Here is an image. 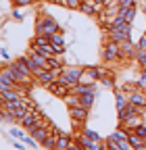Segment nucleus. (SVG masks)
<instances>
[{
    "label": "nucleus",
    "instance_id": "dca6fc26",
    "mask_svg": "<svg viewBox=\"0 0 146 150\" xmlns=\"http://www.w3.org/2000/svg\"><path fill=\"white\" fill-rule=\"evenodd\" d=\"M94 100H96V92H86V94H82V96H79V102H82V106H86V108H92V106H94Z\"/></svg>",
    "mask_w": 146,
    "mask_h": 150
},
{
    "label": "nucleus",
    "instance_id": "f03ea898",
    "mask_svg": "<svg viewBox=\"0 0 146 150\" xmlns=\"http://www.w3.org/2000/svg\"><path fill=\"white\" fill-rule=\"evenodd\" d=\"M82 67H63V71H61V75H59V79L57 81H61V83H65V86H75V83H79V77H82Z\"/></svg>",
    "mask_w": 146,
    "mask_h": 150
},
{
    "label": "nucleus",
    "instance_id": "5701e85b",
    "mask_svg": "<svg viewBox=\"0 0 146 150\" xmlns=\"http://www.w3.org/2000/svg\"><path fill=\"white\" fill-rule=\"evenodd\" d=\"M9 134H11V138L23 140V138L27 136V131H23V129H21V125H19V127H9Z\"/></svg>",
    "mask_w": 146,
    "mask_h": 150
},
{
    "label": "nucleus",
    "instance_id": "a19ab883",
    "mask_svg": "<svg viewBox=\"0 0 146 150\" xmlns=\"http://www.w3.org/2000/svg\"><path fill=\"white\" fill-rule=\"evenodd\" d=\"M0 121H2V108H0Z\"/></svg>",
    "mask_w": 146,
    "mask_h": 150
},
{
    "label": "nucleus",
    "instance_id": "a878e982",
    "mask_svg": "<svg viewBox=\"0 0 146 150\" xmlns=\"http://www.w3.org/2000/svg\"><path fill=\"white\" fill-rule=\"evenodd\" d=\"M63 100H65V104H67V106H79V104H82L77 94H67V96H65Z\"/></svg>",
    "mask_w": 146,
    "mask_h": 150
},
{
    "label": "nucleus",
    "instance_id": "58836bf2",
    "mask_svg": "<svg viewBox=\"0 0 146 150\" xmlns=\"http://www.w3.org/2000/svg\"><path fill=\"white\" fill-rule=\"evenodd\" d=\"M52 4H63V0H50Z\"/></svg>",
    "mask_w": 146,
    "mask_h": 150
},
{
    "label": "nucleus",
    "instance_id": "cd10ccee",
    "mask_svg": "<svg viewBox=\"0 0 146 150\" xmlns=\"http://www.w3.org/2000/svg\"><path fill=\"white\" fill-rule=\"evenodd\" d=\"M79 2H82V0H63V4H61V6L71 8V11H77V8H79Z\"/></svg>",
    "mask_w": 146,
    "mask_h": 150
},
{
    "label": "nucleus",
    "instance_id": "0eeeda50",
    "mask_svg": "<svg viewBox=\"0 0 146 150\" xmlns=\"http://www.w3.org/2000/svg\"><path fill=\"white\" fill-rule=\"evenodd\" d=\"M108 33V40H113V42H127V40H132V27H127V29H106Z\"/></svg>",
    "mask_w": 146,
    "mask_h": 150
},
{
    "label": "nucleus",
    "instance_id": "39448f33",
    "mask_svg": "<svg viewBox=\"0 0 146 150\" xmlns=\"http://www.w3.org/2000/svg\"><path fill=\"white\" fill-rule=\"evenodd\" d=\"M40 119H42V115H40V112L35 110L33 106H29V108H27V112L19 119V125H21V127H25V129H29V127H33V125H38V123H40Z\"/></svg>",
    "mask_w": 146,
    "mask_h": 150
},
{
    "label": "nucleus",
    "instance_id": "f8f14e48",
    "mask_svg": "<svg viewBox=\"0 0 146 150\" xmlns=\"http://www.w3.org/2000/svg\"><path fill=\"white\" fill-rule=\"evenodd\" d=\"M27 56H29V59H31L35 65H40V67H44V69H50V61L46 59L44 54H40V52H35V50H31V48H29Z\"/></svg>",
    "mask_w": 146,
    "mask_h": 150
},
{
    "label": "nucleus",
    "instance_id": "6ab92c4d",
    "mask_svg": "<svg viewBox=\"0 0 146 150\" xmlns=\"http://www.w3.org/2000/svg\"><path fill=\"white\" fill-rule=\"evenodd\" d=\"M86 73H88L94 81H100V77L104 75V69H102V67H86Z\"/></svg>",
    "mask_w": 146,
    "mask_h": 150
},
{
    "label": "nucleus",
    "instance_id": "393cba45",
    "mask_svg": "<svg viewBox=\"0 0 146 150\" xmlns=\"http://www.w3.org/2000/svg\"><path fill=\"white\" fill-rule=\"evenodd\" d=\"M134 61L140 65V69H146V50H136Z\"/></svg>",
    "mask_w": 146,
    "mask_h": 150
},
{
    "label": "nucleus",
    "instance_id": "ea45409f",
    "mask_svg": "<svg viewBox=\"0 0 146 150\" xmlns=\"http://www.w3.org/2000/svg\"><path fill=\"white\" fill-rule=\"evenodd\" d=\"M142 11H144V13H146V2H144V4H142Z\"/></svg>",
    "mask_w": 146,
    "mask_h": 150
},
{
    "label": "nucleus",
    "instance_id": "ddd939ff",
    "mask_svg": "<svg viewBox=\"0 0 146 150\" xmlns=\"http://www.w3.org/2000/svg\"><path fill=\"white\" fill-rule=\"evenodd\" d=\"M127 142L132 144V150H144V148H146V140L140 138L136 131H130V136H127Z\"/></svg>",
    "mask_w": 146,
    "mask_h": 150
},
{
    "label": "nucleus",
    "instance_id": "473e14b6",
    "mask_svg": "<svg viewBox=\"0 0 146 150\" xmlns=\"http://www.w3.org/2000/svg\"><path fill=\"white\" fill-rule=\"evenodd\" d=\"M134 131H136V134H138L140 138H144V140H146V125H144V123H140V125H138Z\"/></svg>",
    "mask_w": 146,
    "mask_h": 150
},
{
    "label": "nucleus",
    "instance_id": "7ed1b4c3",
    "mask_svg": "<svg viewBox=\"0 0 146 150\" xmlns=\"http://www.w3.org/2000/svg\"><path fill=\"white\" fill-rule=\"evenodd\" d=\"M102 59H104L106 63H117V61H121V59H123V52H121L119 42L108 40V42L104 44V48H102Z\"/></svg>",
    "mask_w": 146,
    "mask_h": 150
},
{
    "label": "nucleus",
    "instance_id": "4be33fe9",
    "mask_svg": "<svg viewBox=\"0 0 146 150\" xmlns=\"http://www.w3.org/2000/svg\"><path fill=\"white\" fill-rule=\"evenodd\" d=\"M15 63H17V67H19V69L27 75V77H33V75H31V69H29V65H27V56H21V59H17Z\"/></svg>",
    "mask_w": 146,
    "mask_h": 150
},
{
    "label": "nucleus",
    "instance_id": "72a5a7b5",
    "mask_svg": "<svg viewBox=\"0 0 146 150\" xmlns=\"http://www.w3.org/2000/svg\"><path fill=\"white\" fill-rule=\"evenodd\" d=\"M79 81H82V83H94V79H92V77H90V75L86 73V69L82 71V77H79Z\"/></svg>",
    "mask_w": 146,
    "mask_h": 150
},
{
    "label": "nucleus",
    "instance_id": "423d86ee",
    "mask_svg": "<svg viewBox=\"0 0 146 150\" xmlns=\"http://www.w3.org/2000/svg\"><path fill=\"white\" fill-rule=\"evenodd\" d=\"M77 144L82 146V150H104V148H106V144H102V142H98V140H94V138H90V136H86V134H82V136L77 138Z\"/></svg>",
    "mask_w": 146,
    "mask_h": 150
},
{
    "label": "nucleus",
    "instance_id": "bb28decb",
    "mask_svg": "<svg viewBox=\"0 0 146 150\" xmlns=\"http://www.w3.org/2000/svg\"><path fill=\"white\" fill-rule=\"evenodd\" d=\"M98 83H102L104 88H115V77H111V75H102V77H100V81Z\"/></svg>",
    "mask_w": 146,
    "mask_h": 150
},
{
    "label": "nucleus",
    "instance_id": "f3484780",
    "mask_svg": "<svg viewBox=\"0 0 146 150\" xmlns=\"http://www.w3.org/2000/svg\"><path fill=\"white\" fill-rule=\"evenodd\" d=\"M115 106H117V110H121L123 106H127V94L123 90H117L115 92Z\"/></svg>",
    "mask_w": 146,
    "mask_h": 150
},
{
    "label": "nucleus",
    "instance_id": "c85d7f7f",
    "mask_svg": "<svg viewBox=\"0 0 146 150\" xmlns=\"http://www.w3.org/2000/svg\"><path fill=\"white\" fill-rule=\"evenodd\" d=\"M136 86L140 88V90H144L146 92V69H142V75L138 77V81H136Z\"/></svg>",
    "mask_w": 146,
    "mask_h": 150
},
{
    "label": "nucleus",
    "instance_id": "9d476101",
    "mask_svg": "<svg viewBox=\"0 0 146 150\" xmlns=\"http://www.w3.org/2000/svg\"><path fill=\"white\" fill-rule=\"evenodd\" d=\"M127 94V102H132V104H138V106H146V92L136 88L132 92H125Z\"/></svg>",
    "mask_w": 146,
    "mask_h": 150
},
{
    "label": "nucleus",
    "instance_id": "f704fd0d",
    "mask_svg": "<svg viewBox=\"0 0 146 150\" xmlns=\"http://www.w3.org/2000/svg\"><path fill=\"white\" fill-rule=\"evenodd\" d=\"M136 48L138 50H146V33L140 38V40H138V44H136Z\"/></svg>",
    "mask_w": 146,
    "mask_h": 150
},
{
    "label": "nucleus",
    "instance_id": "412c9836",
    "mask_svg": "<svg viewBox=\"0 0 146 150\" xmlns=\"http://www.w3.org/2000/svg\"><path fill=\"white\" fill-rule=\"evenodd\" d=\"M127 136H130V131H127L125 127H119V129H115L106 140H127Z\"/></svg>",
    "mask_w": 146,
    "mask_h": 150
},
{
    "label": "nucleus",
    "instance_id": "7c9ffc66",
    "mask_svg": "<svg viewBox=\"0 0 146 150\" xmlns=\"http://www.w3.org/2000/svg\"><path fill=\"white\" fill-rule=\"evenodd\" d=\"M13 19L15 21H23V13H21V6H13Z\"/></svg>",
    "mask_w": 146,
    "mask_h": 150
},
{
    "label": "nucleus",
    "instance_id": "f257e3e1",
    "mask_svg": "<svg viewBox=\"0 0 146 150\" xmlns=\"http://www.w3.org/2000/svg\"><path fill=\"white\" fill-rule=\"evenodd\" d=\"M59 29H63L54 19L50 17V15H40L38 17V21H35V35H52L54 31H59Z\"/></svg>",
    "mask_w": 146,
    "mask_h": 150
},
{
    "label": "nucleus",
    "instance_id": "2eb2a0df",
    "mask_svg": "<svg viewBox=\"0 0 146 150\" xmlns=\"http://www.w3.org/2000/svg\"><path fill=\"white\" fill-rule=\"evenodd\" d=\"M71 144H73V140H71L69 136L59 134V136H57V148H54V150H69Z\"/></svg>",
    "mask_w": 146,
    "mask_h": 150
},
{
    "label": "nucleus",
    "instance_id": "e433bc0d",
    "mask_svg": "<svg viewBox=\"0 0 146 150\" xmlns=\"http://www.w3.org/2000/svg\"><path fill=\"white\" fill-rule=\"evenodd\" d=\"M54 52L61 56V54H65V52H67V48H65V46H54Z\"/></svg>",
    "mask_w": 146,
    "mask_h": 150
},
{
    "label": "nucleus",
    "instance_id": "a211bd4d",
    "mask_svg": "<svg viewBox=\"0 0 146 150\" xmlns=\"http://www.w3.org/2000/svg\"><path fill=\"white\" fill-rule=\"evenodd\" d=\"M77 11H82V13H86V15H94V13H96V4L92 2V0H82Z\"/></svg>",
    "mask_w": 146,
    "mask_h": 150
},
{
    "label": "nucleus",
    "instance_id": "2f4dec72",
    "mask_svg": "<svg viewBox=\"0 0 146 150\" xmlns=\"http://www.w3.org/2000/svg\"><path fill=\"white\" fill-rule=\"evenodd\" d=\"M84 134H86V136H90V138H94V140H98V142H102V138L96 134L92 127H84Z\"/></svg>",
    "mask_w": 146,
    "mask_h": 150
},
{
    "label": "nucleus",
    "instance_id": "c756f323",
    "mask_svg": "<svg viewBox=\"0 0 146 150\" xmlns=\"http://www.w3.org/2000/svg\"><path fill=\"white\" fill-rule=\"evenodd\" d=\"M35 2V0H11L13 6H31Z\"/></svg>",
    "mask_w": 146,
    "mask_h": 150
},
{
    "label": "nucleus",
    "instance_id": "4c0bfd02",
    "mask_svg": "<svg viewBox=\"0 0 146 150\" xmlns=\"http://www.w3.org/2000/svg\"><path fill=\"white\" fill-rule=\"evenodd\" d=\"M119 6H130V0H119Z\"/></svg>",
    "mask_w": 146,
    "mask_h": 150
},
{
    "label": "nucleus",
    "instance_id": "9b49d317",
    "mask_svg": "<svg viewBox=\"0 0 146 150\" xmlns=\"http://www.w3.org/2000/svg\"><path fill=\"white\" fill-rule=\"evenodd\" d=\"M108 150H132V144L127 140H104Z\"/></svg>",
    "mask_w": 146,
    "mask_h": 150
},
{
    "label": "nucleus",
    "instance_id": "1a4fd4ad",
    "mask_svg": "<svg viewBox=\"0 0 146 150\" xmlns=\"http://www.w3.org/2000/svg\"><path fill=\"white\" fill-rule=\"evenodd\" d=\"M140 123H144V112H134V115H130L127 119L121 121V127H125L127 131H134Z\"/></svg>",
    "mask_w": 146,
    "mask_h": 150
},
{
    "label": "nucleus",
    "instance_id": "b1692460",
    "mask_svg": "<svg viewBox=\"0 0 146 150\" xmlns=\"http://www.w3.org/2000/svg\"><path fill=\"white\" fill-rule=\"evenodd\" d=\"M42 148H46V150H54V148H57V136L50 134V136L42 142Z\"/></svg>",
    "mask_w": 146,
    "mask_h": 150
},
{
    "label": "nucleus",
    "instance_id": "c9c22d12",
    "mask_svg": "<svg viewBox=\"0 0 146 150\" xmlns=\"http://www.w3.org/2000/svg\"><path fill=\"white\" fill-rule=\"evenodd\" d=\"M0 56H2V59H4L6 63H11V61H13V59H11V54H9V50H6V48H0Z\"/></svg>",
    "mask_w": 146,
    "mask_h": 150
},
{
    "label": "nucleus",
    "instance_id": "20e7f679",
    "mask_svg": "<svg viewBox=\"0 0 146 150\" xmlns=\"http://www.w3.org/2000/svg\"><path fill=\"white\" fill-rule=\"evenodd\" d=\"M69 117H71V121L75 123V125H82V123H86L88 121V117H90V108H86V106H69Z\"/></svg>",
    "mask_w": 146,
    "mask_h": 150
},
{
    "label": "nucleus",
    "instance_id": "4468645a",
    "mask_svg": "<svg viewBox=\"0 0 146 150\" xmlns=\"http://www.w3.org/2000/svg\"><path fill=\"white\" fill-rule=\"evenodd\" d=\"M121 46V52H123V59H134V56H136V46H134V42L132 40H127V42H121L119 44Z\"/></svg>",
    "mask_w": 146,
    "mask_h": 150
},
{
    "label": "nucleus",
    "instance_id": "aec40b11",
    "mask_svg": "<svg viewBox=\"0 0 146 150\" xmlns=\"http://www.w3.org/2000/svg\"><path fill=\"white\" fill-rule=\"evenodd\" d=\"M50 44H52V46H63V44H65V33H63V29L54 31V33L50 35Z\"/></svg>",
    "mask_w": 146,
    "mask_h": 150
},
{
    "label": "nucleus",
    "instance_id": "79ce46f5",
    "mask_svg": "<svg viewBox=\"0 0 146 150\" xmlns=\"http://www.w3.org/2000/svg\"><path fill=\"white\" fill-rule=\"evenodd\" d=\"M144 33H146V31H144Z\"/></svg>",
    "mask_w": 146,
    "mask_h": 150
},
{
    "label": "nucleus",
    "instance_id": "6e6552de",
    "mask_svg": "<svg viewBox=\"0 0 146 150\" xmlns=\"http://www.w3.org/2000/svg\"><path fill=\"white\" fill-rule=\"evenodd\" d=\"M46 90L52 94V96H57V98H65L67 94L71 92V88H69V86H65V83H61V81H52V83H48V86H46Z\"/></svg>",
    "mask_w": 146,
    "mask_h": 150
}]
</instances>
